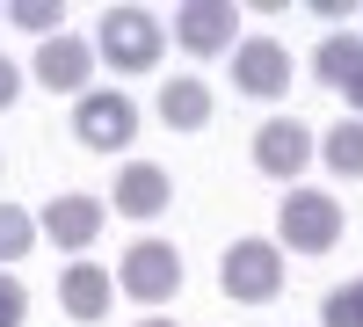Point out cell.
Masks as SVG:
<instances>
[{
	"label": "cell",
	"instance_id": "obj_4",
	"mask_svg": "<svg viewBox=\"0 0 363 327\" xmlns=\"http://www.w3.org/2000/svg\"><path fill=\"white\" fill-rule=\"evenodd\" d=\"M218 284H225V299H240V306H269L284 291V248L277 240H233L225 262H218Z\"/></svg>",
	"mask_w": 363,
	"mask_h": 327
},
{
	"label": "cell",
	"instance_id": "obj_13",
	"mask_svg": "<svg viewBox=\"0 0 363 327\" xmlns=\"http://www.w3.org/2000/svg\"><path fill=\"white\" fill-rule=\"evenodd\" d=\"M109 196H116V211H124V218H160L167 204H174V182H167L153 160H131L124 174H116Z\"/></svg>",
	"mask_w": 363,
	"mask_h": 327
},
{
	"label": "cell",
	"instance_id": "obj_9",
	"mask_svg": "<svg viewBox=\"0 0 363 327\" xmlns=\"http://www.w3.org/2000/svg\"><path fill=\"white\" fill-rule=\"evenodd\" d=\"M313 160V131L298 124V116H269V124L255 131V167L262 174H277V182H298Z\"/></svg>",
	"mask_w": 363,
	"mask_h": 327
},
{
	"label": "cell",
	"instance_id": "obj_20",
	"mask_svg": "<svg viewBox=\"0 0 363 327\" xmlns=\"http://www.w3.org/2000/svg\"><path fill=\"white\" fill-rule=\"evenodd\" d=\"M15 95H22V73L8 66V58H0V109H15Z\"/></svg>",
	"mask_w": 363,
	"mask_h": 327
},
{
	"label": "cell",
	"instance_id": "obj_18",
	"mask_svg": "<svg viewBox=\"0 0 363 327\" xmlns=\"http://www.w3.org/2000/svg\"><path fill=\"white\" fill-rule=\"evenodd\" d=\"M8 22H15V29H29V37H51V29H58V8H51V0H15Z\"/></svg>",
	"mask_w": 363,
	"mask_h": 327
},
{
	"label": "cell",
	"instance_id": "obj_12",
	"mask_svg": "<svg viewBox=\"0 0 363 327\" xmlns=\"http://www.w3.org/2000/svg\"><path fill=\"white\" fill-rule=\"evenodd\" d=\"M313 73H320V87L349 95V109L363 116V37H327L313 51Z\"/></svg>",
	"mask_w": 363,
	"mask_h": 327
},
{
	"label": "cell",
	"instance_id": "obj_6",
	"mask_svg": "<svg viewBox=\"0 0 363 327\" xmlns=\"http://www.w3.org/2000/svg\"><path fill=\"white\" fill-rule=\"evenodd\" d=\"M102 226H109V204H102V196H87V189L51 196V204H44V218H37V233H51V240H58V255L95 248V233H102Z\"/></svg>",
	"mask_w": 363,
	"mask_h": 327
},
{
	"label": "cell",
	"instance_id": "obj_21",
	"mask_svg": "<svg viewBox=\"0 0 363 327\" xmlns=\"http://www.w3.org/2000/svg\"><path fill=\"white\" fill-rule=\"evenodd\" d=\"M138 327H174V320H167V313H145V320H138Z\"/></svg>",
	"mask_w": 363,
	"mask_h": 327
},
{
	"label": "cell",
	"instance_id": "obj_16",
	"mask_svg": "<svg viewBox=\"0 0 363 327\" xmlns=\"http://www.w3.org/2000/svg\"><path fill=\"white\" fill-rule=\"evenodd\" d=\"M29 248H37V218H29L22 204L0 196V262H22Z\"/></svg>",
	"mask_w": 363,
	"mask_h": 327
},
{
	"label": "cell",
	"instance_id": "obj_3",
	"mask_svg": "<svg viewBox=\"0 0 363 327\" xmlns=\"http://www.w3.org/2000/svg\"><path fill=\"white\" fill-rule=\"evenodd\" d=\"M277 240L291 255H327V248L342 240V204L327 196V189H291L284 211H277Z\"/></svg>",
	"mask_w": 363,
	"mask_h": 327
},
{
	"label": "cell",
	"instance_id": "obj_1",
	"mask_svg": "<svg viewBox=\"0 0 363 327\" xmlns=\"http://www.w3.org/2000/svg\"><path fill=\"white\" fill-rule=\"evenodd\" d=\"M167 51V22L153 8H102L95 22V58H109L116 73H153Z\"/></svg>",
	"mask_w": 363,
	"mask_h": 327
},
{
	"label": "cell",
	"instance_id": "obj_17",
	"mask_svg": "<svg viewBox=\"0 0 363 327\" xmlns=\"http://www.w3.org/2000/svg\"><path fill=\"white\" fill-rule=\"evenodd\" d=\"M320 327H363V277H356V284H342V291H327Z\"/></svg>",
	"mask_w": 363,
	"mask_h": 327
},
{
	"label": "cell",
	"instance_id": "obj_14",
	"mask_svg": "<svg viewBox=\"0 0 363 327\" xmlns=\"http://www.w3.org/2000/svg\"><path fill=\"white\" fill-rule=\"evenodd\" d=\"M160 124H167V131H203V124H211V87L189 80V73H182V80H160Z\"/></svg>",
	"mask_w": 363,
	"mask_h": 327
},
{
	"label": "cell",
	"instance_id": "obj_11",
	"mask_svg": "<svg viewBox=\"0 0 363 327\" xmlns=\"http://www.w3.org/2000/svg\"><path fill=\"white\" fill-rule=\"evenodd\" d=\"M87 73H95V44L66 37V29L37 44V80L51 87V95H80V87H87Z\"/></svg>",
	"mask_w": 363,
	"mask_h": 327
},
{
	"label": "cell",
	"instance_id": "obj_5",
	"mask_svg": "<svg viewBox=\"0 0 363 327\" xmlns=\"http://www.w3.org/2000/svg\"><path fill=\"white\" fill-rule=\"evenodd\" d=\"M116 291L138 299V306H167L174 291H182V255H174V240H138L124 262H116Z\"/></svg>",
	"mask_w": 363,
	"mask_h": 327
},
{
	"label": "cell",
	"instance_id": "obj_10",
	"mask_svg": "<svg viewBox=\"0 0 363 327\" xmlns=\"http://www.w3.org/2000/svg\"><path fill=\"white\" fill-rule=\"evenodd\" d=\"M58 306H66L80 327H95L116 306V277L102 270V262H66V277H58Z\"/></svg>",
	"mask_w": 363,
	"mask_h": 327
},
{
	"label": "cell",
	"instance_id": "obj_19",
	"mask_svg": "<svg viewBox=\"0 0 363 327\" xmlns=\"http://www.w3.org/2000/svg\"><path fill=\"white\" fill-rule=\"evenodd\" d=\"M22 313H29L22 277H15V270H0V327H22Z\"/></svg>",
	"mask_w": 363,
	"mask_h": 327
},
{
	"label": "cell",
	"instance_id": "obj_2",
	"mask_svg": "<svg viewBox=\"0 0 363 327\" xmlns=\"http://www.w3.org/2000/svg\"><path fill=\"white\" fill-rule=\"evenodd\" d=\"M73 138L87 145V153H124V145L138 138V102L124 95V87H87L80 109H73Z\"/></svg>",
	"mask_w": 363,
	"mask_h": 327
},
{
	"label": "cell",
	"instance_id": "obj_8",
	"mask_svg": "<svg viewBox=\"0 0 363 327\" xmlns=\"http://www.w3.org/2000/svg\"><path fill=\"white\" fill-rule=\"evenodd\" d=\"M233 87H240V95H255V102H277L284 87H291V51H284L277 37L233 44Z\"/></svg>",
	"mask_w": 363,
	"mask_h": 327
},
{
	"label": "cell",
	"instance_id": "obj_15",
	"mask_svg": "<svg viewBox=\"0 0 363 327\" xmlns=\"http://www.w3.org/2000/svg\"><path fill=\"white\" fill-rule=\"evenodd\" d=\"M313 153H320L327 167H335V174H349V182H363V116H342V124L327 131V138L313 145Z\"/></svg>",
	"mask_w": 363,
	"mask_h": 327
},
{
	"label": "cell",
	"instance_id": "obj_7",
	"mask_svg": "<svg viewBox=\"0 0 363 327\" xmlns=\"http://www.w3.org/2000/svg\"><path fill=\"white\" fill-rule=\"evenodd\" d=\"M233 29H240V8H233V0H182V8H174V44L196 51V58L233 51Z\"/></svg>",
	"mask_w": 363,
	"mask_h": 327
}]
</instances>
